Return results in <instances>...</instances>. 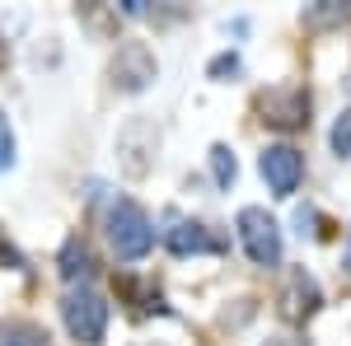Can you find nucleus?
Returning <instances> with one entry per match:
<instances>
[{
	"label": "nucleus",
	"instance_id": "1a4fd4ad",
	"mask_svg": "<svg viewBox=\"0 0 351 346\" xmlns=\"http://www.w3.org/2000/svg\"><path fill=\"white\" fill-rule=\"evenodd\" d=\"M89 271H94V253L84 248V239H71L66 248H61V276H66L71 286H84Z\"/></svg>",
	"mask_w": 351,
	"mask_h": 346
},
{
	"label": "nucleus",
	"instance_id": "9d476101",
	"mask_svg": "<svg viewBox=\"0 0 351 346\" xmlns=\"http://www.w3.org/2000/svg\"><path fill=\"white\" fill-rule=\"evenodd\" d=\"M0 346H47V332L38 323L10 319V323H0Z\"/></svg>",
	"mask_w": 351,
	"mask_h": 346
},
{
	"label": "nucleus",
	"instance_id": "6e6552de",
	"mask_svg": "<svg viewBox=\"0 0 351 346\" xmlns=\"http://www.w3.org/2000/svg\"><path fill=\"white\" fill-rule=\"evenodd\" d=\"M173 258H192V253H220V239L202 225V220H173V230L164 234Z\"/></svg>",
	"mask_w": 351,
	"mask_h": 346
},
{
	"label": "nucleus",
	"instance_id": "423d86ee",
	"mask_svg": "<svg viewBox=\"0 0 351 346\" xmlns=\"http://www.w3.org/2000/svg\"><path fill=\"white\" fill-rule=\"evenodd\" d=\"M155 75H160V66H155V52H150L145 42H122V47H117V56H112V84H117V89L141 94Z\"/></svg>",
	"mask_w": 351,
	"mask_h": 346
},
{
	"label": "nucleus",
	"instance_id": "dca6fc26",
	"mask_svg": "<svg viewBox=\"0 0 351 346\" xmlns=\"http://www.w3.org/2000/svg\"><path fill=\"white\" fill-rule=\"evenodd\" d=\"M5 262H10V267H19V253H14V248H10V243L0 239V267H5Z\"/></svg>",
	"mask_w": 351,
	"mask_h": 346
},
{
	"label": "nucleus",
	"instance_id": "f03ea898",
	"mask_svg": "<svg viewBox=\"0 0 351 346\" xmlns=\"http://www.w3.org/2000/svg\"><path fill=\"white\" fill-rule=\"evenodd\" d=\"M61 323L80 346H99L108 332V299L94 286H71L61 295Z\"/></svg>",
	"mask_w": 351,
	"mask_h": 346
},
{
	"label": "nucleus",
	"instance_id": "20e7f679",
	"mask_svg": "<svg viewBox=\"0 0 351 346\" xmlns=\"http://www.w3.org/2000/svg\"><path fill=\"white\" fill-rule=\"evenodd\" d=\"M319 304H324V291H319V281L295 267V271H286V281H281V291H276V314L286 323H304L319 314Z\"/></svg>",
	"mask_w": 351,
	"mask_h": 346
},
{
	"label": "nucleus",
	"instance_id": "0eeeda50",
	"mask_svg": "<svg viewBox=\"0 0 351 346\" xmlns=\"http://www.w3.org/2000/svg\"><path fill=\"white\" fill-rule=\"evenodd\" d=\"M258 112H263V122H267V127L295 132V127L309 122V94L295 89V84H286V89H267V94L258 99Z\"/></svg>",
	"mask_w": 351,
	"mask_h": 346
},
{
	"label": "nucleus",
	"instance_id": "a211bd4d",
	"mask_svg": "<svg viewBox=\"0 0 351 346\" xmlns=\"http://www.w3.org/2000/svg\"><path fill=\"white\" fill-rule=\"evenodd\" d=\"M263 346H309V342H300V337H267Z\"/></svg>",
	"mask_w": 351,
	"mask_h": 346
},
{
	"label": "nucleus",
	"instance_id": "2eb2a0df",
	"mask_svg": "<svg viewBox=\"0 0 351 346\" xmlns=\"http://www.w3.org/2000/svg\"><path fill=\"white\" fill-rule=\"evenodd\" d=\"M225 71H239V56H216L211 61V75H225Z\"/></svg>",
	"mask_w": 351,
	"mask_h": 346
},
{
	"label": "nucleus",
	"instance_id": "f3484780",
	"mask_svg": "<svg viewBox=\"0 0 351 346\" xmlns=\"http://www.w3.org/2000/svg\"><path fill=\"white\" fill-rule=\"evenodd\" d=\"M342 271L351 276V230H347V239H342Z\"/></svg>",
	"mask_w": 351,
	"mask_h": 346
},
{
	"label": "nucleus",
	"instance_id": "4468645a",
	"mask_svg": "<svg viewBox=\"0 0 351 346\" xmlns=\"http://www.w3.org/2000/svg\"><path fill=\"white\" fill-rule=\"evenodd\" d=\"M324 10H309V19L314 24H332V19H347V5H337V0H319Z\"/></svg>",
	"mask_w": 351,
	"mask_h": 346
},
{
	"label": "nucleus",
	"instance_id": "ddd939ff",
	"mask_svg": "<svg viewBox=\"0 0 351 346\" xmlns=\"http://www.w3.org/2000/svg\"><path fill=\"white\" fill-rule=\"evenodd\" d=\"M14 164V132H10V117L0 112V169Z\"/></svg>",
	"mask_w": 351,
	"mask_h": 346
},
{
	"label": "nucleus",
	"instance_id": "7ed1b4c3",
	"mask_svg": "<svg viewBox=\"0 0 351 346\" xmlns=\"http://www.w3.org/2000/svg\"><path fill=\"white\" fill-rule=\"evenodd\" d=\"M234 230H239L243 253H248L258 267H276L281 262V225H276L263 206H243L239 220H234Z\"/></svg>",
	"mask_w": 351,
	"mask_h": 346
},
{
	"label": "nucleus",
	"instance_id": "f257e3e1",
	"mask_svg": "<svg viewBox=\"0 0 351 346\" xmlns=\"http://www.w3.org/2000/svg\"><path fill=\"white\" fill-rule=\"evenodd\" d=\"M104 230H108V243L117 258H127V262H136V258H145L150 253V243H155V225H150V215H145V206H136V201H112L108 215H104Z\"/></svg>",
	"mask_w": 351,
	"mask_h": 346
},
{
	"label": "nucleus",
	"instance_id": "f8f14e48",
	"mask_svg": "<svg viewBox=\"0 0 351 346\" xmlns=\"http://www.w3.org/2000/svg\"><path fill=\"white\" fill-rule=\"evenodd\" d=\"M211 169H216V183H234V173H239V164H234V155L225 150V145H211Z\"/></svg>",
	"mask_w": 351,
	"mask_h": 346
},
{
	"label": "nucleus",
	"instance_id": "6ab92c4d",
	"mask_svg": "<svg viewBox=\"0 0 351 346\" xmlns=\"http://www.w3.org/2000/svg\"><path fill=\"white\" fill-rule=\"evenodd\" d=\"M5 61H10V42L0 38V66H5Z\"/></svg>",
	"mask_w": 351,
	"mask_h": 346
},
{
	"label": "nucleus",
	"instance_id": "9b49d317",
	"mask_svg": "<svg viewBox=\"0 0 351 346\" xmlns=\"http://www.w3.org/2000/svg\"><path fill=\"white\" fill-rule=\"evenodd\" d=\"M328 140H332V155H337V160H351V108L337 112V122H332V136H328Z\"/></svg>",
	"mask_w": 351,
	"mask_h": 346
},
{
	"label": "nucleus",
	"instance_id": "39448f33",
	"mask_svg": "<svg viewBox=\"0 0 351 346\" xmlns=\"http://www.w3.org/2000/svg\"><path fill=\"white\" fill-rule=\"evenodd\" d=\"M258 173L271 187V197H291L300 187V178H304V155H300L295 145H267L258 155Z\"/></svg>",
	"mask_w": 351,
	"mask_h": 346
}]
</instances>
